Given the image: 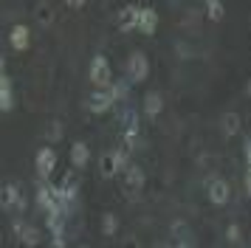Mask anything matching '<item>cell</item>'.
<instances>
[{"label": "cell", "instance_id": "obj_25", "mask_svg": "<svg viewBox=\"0 0 251 248\" xmlns=\"http://www.w3.org/2000/svg\"><path fill=\"white\" fill-rule=\"evenodd\" d=\"M226 240H228V243H234V246L240 243V225H237V223H228V228H226Z\"/></svg>", "mask_w": 251, "mask_h": 248}, {"label": "cell", "instance_id": "obj_18", "mask_svg": "<svg viewBox=\"0 0 251 248\" xmlns=\"http://www.w3.org/2000/svg\"><path fill=\"white\" fill-rule=\"evenodd\" d=\"M161 110H164V96H161V93H155V90H150L147 96H144V116L155 119Z\"/></svg>", "mask_w": 251, "mask_h": 248}, {"label": "cell", "instance_id": "obj_6", "mask_svg": "<svg viewBox=\"0 0 251 248\" xmlns=\"http://www.w3.org/2000/svg\"><path fill=\"white\" fill-rule=\"evenodd\" d=\"M34 167H37V178L48 180L51 172H54V167H57V152H54L51 147H40V152H37V158H34Z\"/></svg>", "mask_w": 251, "mask_h": 248}, {"label": "cell", "instance_id": "obj_29", "mask_svg": "<svg viewBox=\"0 0 251 248\" xmlns=\"http://www.w3.org/2000/svg\"><path fill=\"white\" fill-rule=\"evenodd\" d=\"M246 96H249V101H251V79L246 82Z\"/></svg>", "mask_w": 251, "mask_h": 248}, {"label": "cell", "instance_id": "obj_30", "mask_svg": "<svg viewBox=\"0 0 251 248\" xmlns=\"http://www.w3.org/2000/svg\"><path fill=\"white\" fill-rule=\"evenodd\" d=\"M161 248H172V246H161Z\"/></svg>", "mask_w": 251, "mask_h": 248}, {"label": "cell", "instance_id": "obj_31", "mask_svg": "<svg viewBox=\"0 0 251 248\" xmlns=\"http://www.w3.org/2000/svg\"><path fill=\"white\" fill-rule=\"evenodd\" d=\"M79 248H88V246H79Z\"/></svg>", "mask_w": 251, "mask_h": 248}, {"label": "cell", "instance_id": "obj_14", "mask_svg": "<svg viewBox=\"0 0 251 248\" xmlns=\"http://www.w3.org/2000/svg\"><path fill=\"white\" fill-rule=\"evenodd\" d=\"M240 127H243V119H240V113L228 110L220 116V130H223V135L226 138H234V135L240 133Z\"/></svg>", "mask_w": 251, "mask_h": 248}, {"label": "cell", "instance_id": "obj_11", "mask_svg": "<svg viewBox=\"0 0 251 248\" xmlns=\"http://www.w3.org/2000/svg\"><path fill=\"white\" fill-rule=\"evenodd\" d=\"M12 107H14V85H12V79H9V74L3 71L0 74V110L9 113Z\"/></svg>", "mask_w": 251, "mask_h": 248}, {"label": "cell", "instance_id": "obj_20", "mask_svg": "<svg viewBox=\"0 0 251 248\" xmlns=\"http://www.w3.org/2000/svg\"><path fill=\"white\" fill-rule=\"evenodd\" d=\"M206 17L212 23L223 20V17H226V6H223L220 0H206Z\"/></svg>", "mask_w": 251, "mask_h": 248}, {"label": "cell", "instance_id": "obj_24", "mask_svg": "<svg viewBox=\"0 0 251 248\" xmlns=\"http://www.w3.org/2000/svg\"><path fill=\"white\" fill-rule=\"evenodd\" d=\"M107 90H110L113 101H125V96H127V82H125V79H116V82H113Z\"/></svg>", "mask_w": 251, "mask_h": 248}, {"label": "cell", "instance_id": "obj_19", "mask_svg": "<svg viewBox=\"0 0 251 248\" xmlns=\"http://www.w3.org/2000/svg\"><path fill=\"white\" fill-rule=\"evenodd\" d=\"M46 225L51 231V237H65V214H48Z\"/></svg>", "mask_w": 251, "mask_h": 248}, {"label": "cell", "instance_id": "obj_22", "mask_svg": "<svg viewBox=\"0 0 251 248\" xmlns=\"http://www.w3.org/2000/svg\"><path fill=\"white\" fill-rule=\"evenodd\" d=\"M102 231H104V237H113L116 231H119V217H116L113 212H107L102 217Z\"/></svg>", "mask_w": 251, "mask_h": 248}, {"label": "cell", "instance_id": "obj_1", "mask_svg": "<svg viewBox=\"0 0 251 248\" xmlns=\"http://www.w3.org/2000/svg\"><path fill=\"white\" fill-rule=\"evenodd\" d=\"M88 79L93 82V88L96 90H107L110 85H113V68H110V62H107V56L104 54H96L91 59V65H88Z\"/></svg>", "mask_w": 251, "mask_h": 248}, {"label": "cell", "instance_id": "obj_26", "mask_svg": "<svg viewBox=\"0 0 251 248\" xmlns=\"http://www.w3.org/2000/svg\"><path fill=\"white\" fill-rule=\"evenodd\" d=\"M246 164H249V169H251V138L246 141Z\"/></svg>", "mask_w": 251, "mask_h": 248}, {"label": "cell", "instance_id": "obj_27", "mask_svg": "<svg viewBox=\"0 0 251 248\" xmlns=\"http://www.w3.org/2000/svg\"><path fill=\"white\" fill-rule=\"evenodd\" d=\"M172 248H192V243H189V240H175V246Z\"/></svg>", "mask_w": 251, "mask_h": 248}, {"label": "cell", "instance_id": "obj_21", "mask_svg": "<svg viewBox=\"0 0 251 248\" xmlns=\"http://www.w3.org/2000/svg\"><path fill=\"white\" fill-rule=\"evenodd\" d=\"M34 17L40 25H51L54 23V9H51V3H40L34 9Z\"/></svg>", "mask_w": 251, "mask_h": 248}, {"label": "cell", "instance_id": "obj_2", "mask_svg": "<svg viewBox=\"0 0 251 248\" xmlns=\"http://www.w3.org/2000/svg\"><path fill=\"white\" fill-rule=\"evenodd\" d=\"M34 198H37V206L46 212V217H48V214H65V212H62V206H59L57 186H51L48 180H40V183H37V195H34ZM65 217H68V214H65Z\"/></svg>", "mask_w": 251, "mask_h": 248}, {"label": "cell", "instance_id": "obj_16", "mask_svg": "<svg viewBox=\"0 0 251 248\" xmlns=\"http://www.w3.org/2000/svg\"><path fill=\"white\" fill-rule=\"evenodd\" d=\"M99 172H102V178H116L122 172L116 152H102V158H99Z\"/></svg>", "mask_w": 251, "mask_h": 248}, {"label": "cell", "instance_id": "obj_15", "mask_svg": "<svg viewBox=\"0 0 251 248\" xmlns=\"http://www.w3.org/2000/svg\"><path fill=\"white\" fill-rule=\"evenodd\" d=\"M125 186H127V192H141L144 189V169L136 167V164H130V169L125 172Z\"/></svg>", "mask_w": 251, "mask_h": 248}, {"label": "cell", "instance_id": "obj_13", "mask_svg": "<svg viewBox=\"0 0 251 248\" xmlns=\"http://www.w3.org/2000/svg\"><path fill=\"white\" fill-rule=\"evenodd\" d=\"M138 17H141V6H125V9L119 11V28L122 31L138 28Z\"/></svg>", "mask_w": 251, "mask_h": 248}, {"label": "cell", "instance_id": "obj_9", "mask_svg": "<svg viewBox=\"0 0 251 248\" xmlns=\"http://www.w3.org/2000/svg\"><path fill=\"white\" fill-rule=\"evenodd\" d=\"M12 228H14V234H17V240H20L23 246H28V248L40 246V228H37V225L25 223V220H14Z\"/></svg>", "mask_w": 251, "mask_h": 248}, {"label": "cell", "instance_id": "obj_17", "mask_svg": "<svg viewBox=\"0 0 251 248\" xmlns=\"http://www.w3.org/2000/svg\"><path fill=\"white\" fill-rule=\"evenodd\" d=\"M88 161H91V147L85 144V141H76V144L71 147V164L76 169H85Z\"/></svg>", "mask_w": 251, "mask_h": 248}, {"label": "cell", "instance_id": "obj_23", "mask_svg": "<svg viewBox=\"0 0 251 248\" xmlns=\"http://www.w3.org/2000/svg\"><path fill=\"white\" fill-rule=\"evenodd\" d=\"M62 135H65V127H62V122H51L46 130V138L51 141V144H57V141H62Z\"/></svg>", "mask_w": 251, "mask_h": 248}, {"label": "cell", "instance_id": "obj_12", "mask_svg": "<svg viewBox=\"0 0 251 248\" xmlns=\"http://www.w3.org/2000/svg\"><path fill=\"white\" fill-rule=\"evenodd\" d=\"M155 28H158V11L150 9V6H141V17H138V31L147 34V37H152V34H155Z\"/></svg>", "mask_w": 251, "mask_h": 248}, {"label": "cell", "instance_id": "obj_8", "mask_svg": "<svg viewBox=\"0 0 251 248\" xmlns=\"http://www.w3.org/2000/svg\"><path fill=\"white\" fill-rule=\"evenodd\" d=\"M113 104H116V101H113V96H110V90H93L91 96H88V101H85V107H88L93 116L107 113Z\"/></svg>", "mask_w": 251, "mask_h": 248}, {"label": "cell", "instance_id": "obj_7", "mask_svg": "<svg viewBox=\"0 0 251 248\" xmlns=\"http://www.w3.org/2000/svg\"><path fill=\"white\" fill-rule=\"evenodd\" d=\"M206 195H209V203L226 206V203L231 200V186H228V180H223V178H212L206 183Z\"/></svg>", "mask_w": 251, "mask_h": 248}, {"label": "cell", "instance_id": "obj_4", "mask_svg": "<svg viewBox=\"0 0 251 248\" xmlns=\"http://www.w3.org/2000/svg\"><path fill=\"white\" fill-rule=\"evenodd\" d=\"M127 76H130V82H136V85L150 76V59L144 51H133L130 54V59H127Z\"/></svg>", "mask_w": 251, "mask_h": 248}, {"label": "cell", "instance_id": "obj_3", "mask_svg": "<svg viewBox=\"0 0 251 248\" xmlns=\"http://www.w3.org/2000/svg\"><path fill=\"white\" fill-rule=\"evenodd\" d=\"M122 124H125V147L127 149H138L141 147V124H138V113L133 107H122Z\"/></svg>", "mask_w": 251, "mask_h": 248}, {"label": "cell", "instance_id": "obj_5", "mask_svg": "<svg viewBox=\"0 0 251 248\" xmlns=\"http://www.w3.org/2000/svg\"><path fill=\"white\" fill-rule=\"evenodd\" d=\"M0 203H3L6 212H14V209H17V214L25 212V198H23V189L17 183H3V198H0Z\"/></svg>", "mask_w": 251, "mask_h": 248}, {"label": "cell", "instance_id": "obj_28", "mask_svg": "<svg viewBox=\"0 0 251 248\" xmlns=\"http://www.w3.org/2000/svg\"><path fill=\"white\" fill-rule=\"evenodd\" d=\"M246 192H249V195H251V169H249V172H246Z\"/></svg>", "mask_w": 251, "mask_h": 248}, {"label": "cell", "instance_id": "obj_10", "mask_svg": "<svg viewBox=\"0 0 251 248\" xmlns=\"http://www.w3.org/2000/svg\"><path fill=\"white\" fill-rule=\"evenodd\" d=\"M9 43H12L14 51H28V45H31V31H28V25H23V23L12 25V31H9Z\"/></svg>", "mask_w": 251, "mask_h": 248}]
</instances>
